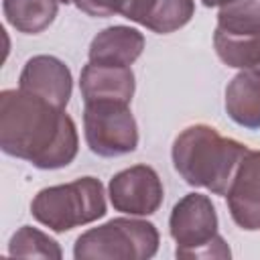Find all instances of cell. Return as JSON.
Listing matches in <instances>:
<instances>
[{"mask_svg": "<svg viewBox=\"0 0 260 260\" xmlns=\"http://www.w3.org/2000/svg\"><path fill=\"white\" fill-rule=\"evenodd\" d=\"M0 148L37 169H63L77 156L79 138L65 108L18 87L0 93Z\"/></svg>", "mask_w": 260, "mask_h": 260, "instance_id": "cell-1", "label": "cell"}, {"mask_svg": "<svg viewBox=\"0 0 260 260\" xmlns=\"http://www.w3.org/2000/svg\"><path fill=\"white\" fill-rule=\"evenodd\" d=\"M248 152V146L221 136L213 126L195 124L185 128L173 142L175 171L193 187L225 195L232 177Z\"/></svg>", "mask_w": 260, "mask_h": 260, "instance_id": "cell-2", "label": "cell"}, {"mask_svg": "<svg viewBox=\"0 0 260 260\" xmlns=\"http://www.w3.org/2000/svg\"><path fill=\"white\" fill-rule=\"evenodd\" d=\"M32 217L53 232H69L106 215L104 185L95 177H81L65 185L41 189L30 203Z\"/></svg>", "mask_w": 260, "mask_h": 260, "instance_id": "cell-3", "label": "cell"}, {"mask_svg": "<svg viewBox=\"0 0 260 260\" xmlns=\"http://www.w3.org/2000/svg\"><path fill=\"white\" fill-rule=\"evenodd\" d=\"M158 250V232L150 221L116 217L75 240L77 260H146Z\"/></svg>", "mask_w": 260, "mask_h": 260, "instance_id": "cell-4", "label": "cell"}, {"mask_svg": "<svg viewBox=\"0 0 260 260\" xmlns=\"http://www.w3.org/2000/svg\"><path fill=\"white\" fill-rule=\"evenodd\" d=\"M177 242V258H230L225 240L217 234V213L207 195L189 193L179 199L169 217Z\"/></svg>", "mask_w": 260, "mask_h": 260, "instance_id": "cell-5", "label": "cell"}, {"mask_svg": "<svg viewBox=\"0 0 260 260\" xmlns=\"http://www.w3.org/2000/svg\"><path fill=\"white\" fill-rule=\"evenodd\" d=\"M83 132L89 150L98 156H122L138 146V126L122 102H87L83 108Z\"/></svg>", "mask_w": 260, "mask_h": 260, "instance_id": "cell-6", "label": "cell"}, {"mask_svg": "<svg viewBox=\"0 0 260 260\" xmlns=\"http://www.w3.org/2000/svg\"><path fill=\"white\" fill-rule=\"evenodd\" d=\"M108 195L116 211L128 215H152L162 203V183L148 165H134L110 179Z\"/></svg>", "mask_w": 260, "mask_h": 260, "instance_id": "cell-7", "label": "cell"}, {"mask_svg": "<svg viewBox=\"0 0 260 260\" xmlns=\"http://www.w3.org/2000/svg\"><path fill=\"white\" fill-rule=\"evenodd\" d=\"M225 199L232 219L242 230H260V150L248 148L232 177Z\"/></svg>", "mask_w": 260, "mask_h": 260, "instance_id": "cell-8", "label": "cell"}, {"mask_svg": "<svg viewBox=\"0 0 260 260\" xmlns=\"http://www.w3.org/2000/svg\"><path fill=\"white\" fill-rule=\"evenodd\" d=\"M18 87L55 104L57 108H65L71 98L73 79L69 67L61 59L53 55H35L24 63Z\"/></svg>", "mask_w": 260, "mask_h": 260, "instance_id": "cell-9", "label": "cell"}, {"mask_svg": "<svg viewBox=\"0 0 260 260\" xmlns=\"http://www.w3.org/2000/svg\"><path fill=\"white\" fill-rule=\"evenodd\" d=\"M134 87V73L124 65H102L89 61L79 75V89L85 104L102 100L130 104Z\"/></svg>", "mask_w": 260, "mask_h": 260, "instance_id": "cell-10", "label": "cell"}, {"mask_svg": "<svg viewBox=\"0 0 260 260\" xmlns=\"http://www.w3.org/2000/svg\"><path fill=\"white\" fill-rule=\"evenodd\" d=\"M144 51V37L132 26H108L98 32L89 45L87 57L91 63L130 67Z\"/></svg>", "mask_w": 260, "mask_h": 260, "instance_id": "cell-11", "label": "cell"}, {"mask_svg": "<svg viewBox=\"0 0 260 260\" xmlns=\"http://www.w3.org/2000/svg\"><path fill=\"white\" fill-rule=\"evenodd\" d=\"M225 112L244 128H260V67L242 69L228 83Z\"/></svg>", "mask_w": 260, "mask_h": 260, "instance_id": "cell-12", "label": "cell"}, {"mask_svg": "<svg viewBox=\"0 0 260 260\" xmlns=\"http://www.w3.org/2000/svg\"><path fill=\"white\" fill-rule=\"evenodd\" d=\"M59 0H2V10L10 26L24 35L43 32L57 16Z\"/></svg>", "mask_w": 260, "mask_h": 260, "instance_id": "cell-13", "label": "cell"}, {"mask_svg": "<svg viewBox=\"0 0 260 260\" xmlns=\"http://www.w3.org/2000/svg\"><path fill=\"white\" fill-rule=\"evenodd\" d=\"M213 47L217 57L236 69L260 67V35H230L219 28L213 32Z\"/></svg>", "mask_w": 260, "mask_h": 260, "instance_id": "cell-14", "label": "cell"}, {"mask_svg": "<svg viewBox=\"0 0 260 260\" xmlns=\"http://www.w3.org/2000/svg\"><path fill=\"white\" fill-rule=\"evenodd\" d=\"M217 28L230 35H260V0H232L219 8Z\"/></svg>", "mask_w": 260, "mask_h": 260, "instance_id": "cell-15", "label": "cell"}, {"mask_svg": "<svg viewBox=\"0 0 260 260\" xmlns=\"http://www.w3.org/2000/svg\"><path fill=\"white\" fill-rule=\"evenodd\" d=\"M8 254L18 258H49V260L51 258L59 260L63 256L59 244L32 225H22L18 232L12 234L8 242Z\"/></svg>", "mask_w": 260, "mask_h": 260, "instance_id": "cell-16", "label": "cell"}, {"mask_svg": "<svg viewBox=\"0 0 260 260\" xmlns=\"http://www.w3.org/2000/svg\"><path fill=\"white\" fill-rule=\"evenodd\" d=\"M195 14L193 0H156L146 20V28L158 35H169L185 26Z\"/></svg>", "mask_w": 260, "mask_h": 260, "instance_id": "cell-17", "label": "cell"}, {"mask_svg": "<svg viewBox=\"0 0 260 260\" xmlns=\"http://www.w3.org/2000/svg\"><path fill=\"white\" fill-rule=\"evenodd\" d=\"M75 6L93 18H108L114 14H120L122 0H73Z\"/></svg>", "mask_w": 260, "mask_h": 260, "instance_id": "cell-18", "label": "cell"}, {"mask_svg": "<svg viewBox=\"0 0 260 260\" xmlns=\"http://www.w3.org/2000/svg\"><path fill=\"white\" fill-rule=\"evenodd\" d=\"M154 2L156 0H122V6H120V14L132 22H138V24H146L152 8H154Z\"/></svg>", "mask_w": 260, "mask_h": 260, "instance_id": "cell-19", "label": "cell"}, {"mask_svg": "<svg viewBox=\"0 0 260 260\" xmlns=\"http://www.w3.org/2000/svg\"><path fill=\"white\" fill-rule=\"evenodd\" d=\"M201 2L211 8V6H225V4H230L232 0H201Z\"/></svg>", "mask_w": 260, "mask_h": 260, "instance_id": "cell-20", "label": "cell"}, {"mask_svg": "<svg viewBox=\"0 0 260 260\" xmlns=\"http://www.w3.org/2000/svg\"><path fill=\"white\" fill-rule=\"evenodd\" d=\"M59 2H63V4H69V2H73V0H59Z\"/></svg>", "mask_w": 260, "mask_h": 260, "instance_id": "cell-21", "label": "cell"}]
</instances>
